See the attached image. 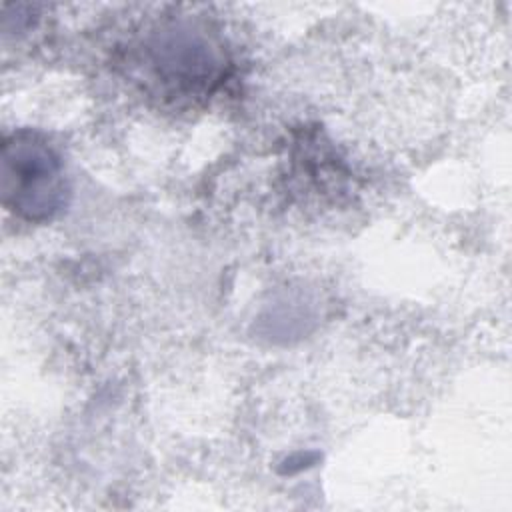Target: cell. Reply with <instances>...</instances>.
Masks as SVG:
<instances>
[{
	"mask_svg": "<svg viewBox=\"0 0 512 512\" xmlns=\"http://www.w3.org/2000/svg\"><path fill=\"white\" fill-rule=\"evenodd\" d=\"M64 164L54 146L36 132L18 130L2 142V200L30 222L52 220L68 202Z\"/></svg>",
	"mask_w": 512,
	"mask_h": 512,
	"instance_id": "obj_1",
	"label": "cell"
}]
</instances>
